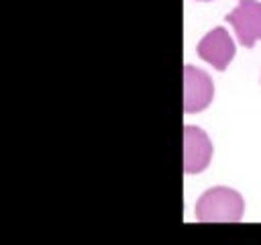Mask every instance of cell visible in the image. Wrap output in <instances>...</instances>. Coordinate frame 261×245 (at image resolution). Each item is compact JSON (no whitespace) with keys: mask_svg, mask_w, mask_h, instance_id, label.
I'll return each instance as SVG.
<instances>
[{"mask_svg":"<svg viewBox=\"0 0 261 245\" xmlns=\"http://www.w3.org/2000/svg\"><path fill=\"white\" fill-rule=\"evenodd\" d=\"M243 212L245 202L239 192L224 186L206 190L196 202V218L200 223H237Z\"/></svg>","mask_w":261,"mask_h":245,"instance_id":"1","label":"cell"},{"mask_svg":"<svg viewBox=\"0 0 261 245\" xmlns=\"http://www.w3.org/2000/svg\"><path fill=\"white\" fill-rule=\"evenodd\" d=\"M226 22L232 24L237 39L245 47H253L261 39V2L257 0H239L237 8L230 10Z\"/></svg>","mask_w":261,"mask_h":245,"instance_id":"2","label":"cell"},{"mask_svg":"<svg viewBox=\"0 0 261 245\" xmlns=\"http://www.w3.org/2000/svg\"><path fill=\"white\" fill-rule=\"evenodd\" d=\"M212 96L214 86L210 76L194 65H184V110L200 112L212 102Z\"/></svg>","mask_w":261,"mask_h":245,"instance_id":"3","label":"cell"},{"mask_svg":"<svg viewBox=\"0 0 261 245\" xmlns=\"http://www.w3.org/2000/svg\"><path fill=\"white\" fill-rule=\"evenodd\" d=\"M212 157V143L200 127H184V172L198 174L208 167Z\"/></svg>","mask_w":261,"mask_h":245,"instance_id":"4","label":"cell"},{"mask_svg":"<svg viewBox=\"0 0 261 245\" xmlns=\"http://www.w3.org/2000/svg\"><path fill=\"white\" fill-rule=\"evenodd\" d=\"M198 55L208 61L210 65H214L216 69H226V65L230 63V59L234 57V43L230 39V35L222 29L216 27L210 33H206L200 43H198Z\"/></svg>","mask_w":261,"mask_h":245,"instance_id":"5","label":"cell"},{"mask_svg":"<svg viewBox=\"0 0 261 245\" xmlns=\"http://www.w3.org/2000/svg\"><path fill=\"white\" fill-rule=\"evenodd\" d=\"M200 2H208V0H200Z\"/></svg>","mask_w":261,"mask_h":245,"instance_id":"6","label":"cell"}]
</instances>
